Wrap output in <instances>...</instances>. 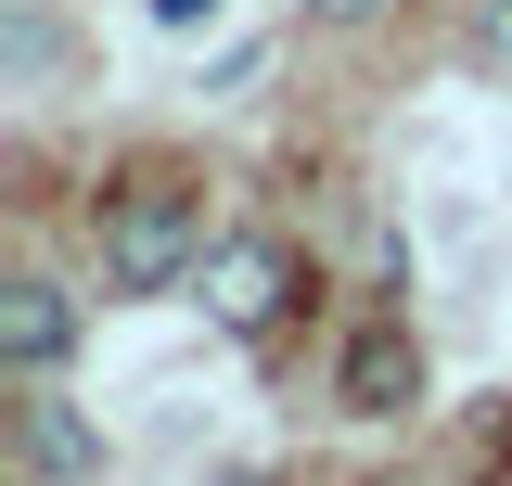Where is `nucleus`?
Segmentation results:
<instances>
[{
  "mask_svg": "<svg viewBox=\"0 0 512 486\" xmlns=\"http://www.w3.org/2000/svg\"><path fill=\"white\" fill-rule=\"evenodd\" d=\"M282 307H295V256H282V243L269 231H244V243H205V320H218V333H269V320H282Z\"/></svg>",
  "mask_w": 512,
  "mask_h": 486,
  "instance_id": "obj_2",
  "label": "nucleus"
},
{
  "mask_svg": "<svg viewBox=\"0 0 512 486\" xmlns=\"http://www.w3.org/2000/svg\"><path fill=\"white\" fill-rule=\"evenodd\" d=\"M423 397V346L397 333V320H372L359 346H346V410H410Z\"/></svg>",
  "mask_w": 512,
  "mask_h": 486,
  "instance_id": "obj_4",
  "label": "nucleus"
},
{
  "mask_svg": "<svg viewBox=\"0 0 512 486\" xmlns=\"http://www.w3.org/2000/svg\"><path fill=\"white\" fill-rule=\"evenodd\" d=\"M205 486H269V474H205Z\"/></svg>",
  "mask_w": 512,
  "mask_h": 486,
  "instance_id": "obj_9",
  "label": "nucleus"
},
{
  "mask_svg": "<svg viewBox=\"0 0 512 486\" xmlns=\"http://www.w3.org/2000/svg\"><path fill=\"white\" fill-rule=\"evenodd\" d=\"M474 64L512 77V0H474Z\"/></svg>",
  "mask_w": 512,
  "mask_h": 486,
  "instance_id": "obj_6",
  "label": "nucleus"
},
{
  "mask_svg": "<svg viewBox=\"0 0 512 486\" xmlns=\"http://www.w3.org/2000/svg\"><path fill=\"white\" fill-rule=\"evenodd\" d=\"M192 269H205V205H192L180 180H141V192L103 205V282H116V295H167Z\"/></svg>",
  "mask_w": 512,
  "mask_h": 486,
  "instance_id": "obj_1",
  "label": "nucleus"
},
{
  "mask_svg": "<svg viewBox=\"0 0 512 486\" xmlns=\"http://www.w3.org/2000/svg\"><path fill=\"white\" fill-rule=\"evenodd\" d=\"M308 13H320V26H372L384 0H308Z\"/></svg>",
  "mask_w": 512,
  "mask_h": 486,
  "instance_id": "obj_8",
  "label": "nucleus"
},
{
  "mask_svg": "<svg viewBox=\"0 0 512 486\" xmlns=\"http://www.w3.org/2000/svg\"><path fill=\"white\" fill-rule=\"evenodd\" d=\"M218 13H231V0H154V26H167V39H192V26H218Z\"/></svg>",
  "mask_w": 512,
  "mask_h": 486,
  "instance_id": "obj_7",
  "label": "nucleus"
},
{
  "mask_svg": "<svg viewBox=\"0 0 512 486\" xmlns=\"http://www.w3.org/2000/svg\"><path fill=\"white\" fill-rule=\"evenodd\" d=\"M64 346H77V295L64 282H0V359L26 371V384H52Z\"/></svg>",
  "mask_w": 512,
  "mask_h": 486,
  "instance_id": "obj_3",
  "label": "nucleus"
},
{
  "mask_svg": "<svg viewBox=\"0 0 512 486\" xmlns=\"http://www.w3.org/2000/svg\"><path fill=\"white\" fill-rule=\"evenodd\" d=\"M26 461H39L52 486H90V474H103V448H90V423H77L64 397H26Z\"/></svg>",
  "mask_w": 512,
  "mask_h": 486,
  "instance_id": "obj_5",
  "label": "nucleus"
}]
</instances>
